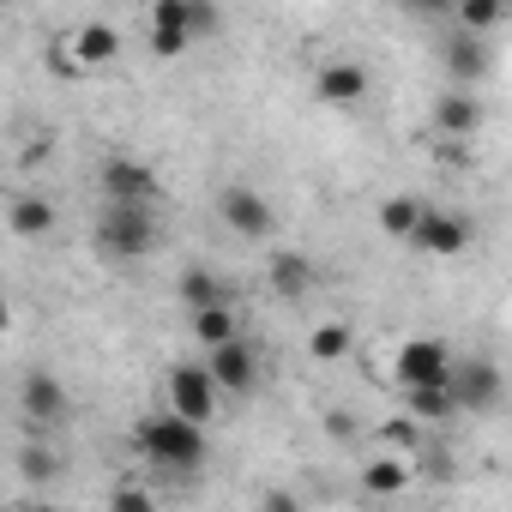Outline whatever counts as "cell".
Wrapping results in <instances>:
<instances>
[{"label": "cell", "mask_w": 512, "mask_h": 512, "mask_svg": "<svg viewBox=\"0 0 512 512\" xmlns=\"http://www.w3.org/2000/svg\"><path fill=\"white\" fill-rule=\"evenodd\" d=\"M133 452L145 464H157V470H199L211 446H205V422H187L175 410H157V416H145L133 428Z\"/></svg>", "instance_id": "6da1fadb"}, {"label": "cell", "mask_w": 512, "mask_h": 512, "mask_svg": "<svg viewBox=\"0 0 512 512\" xmlns=\"http://www.w3.org/2000/svg\"><path fill=\"white\" fill-rule=\"evenodd\" d=\"M97 253L103 260H115V266H133V260H151L157 253V217H151V205H103V217H97Z\"/></svg>", "instance_id": "7a4b0ae2"}, {"label": "cell", "mask_w": 512, "mask_h": 512, "mask_svg": "<svg viewBox=\"0 0 512 512\" xmlns=\"http://www.w3.org/2000/svg\"><path fill=\"white\" fill-rule=\"evenodd\" d=\"M446 392H452V410L458 416H488V410H500V392H506V380H500V368H494V356H452V368H446Z\"/></svg>", "instance_id": "3957f363"}, {"label": "cell", "mask_w": 512, "mask_h": 512, "mask_svg": "<svg viewBox=\"0 0 512 512\" xmlns=\"http://www.w3.org/2000/svg\"><path fill=\"white\" fill-rule=\"evenodd\" d=\"M163 392H169V410L175 416H187V422H211L217 416V380L205 374V362H175L169 374H163Z\"/></svg>", "instance_id": "277c9868"}, {"label": "cell", "mask_w": 512, "mask_h": 512, "mask_svg": "<svg viewBox=\"0 0 512 512\" xmlns=\"http://www.w3.org/2000/svg\"><path fill=\"white\" fill-rule=\"evenodd\" d=\"M217 217H223L241 241H272V229H278L272 199H266V193H253V187H241V181L217 193Z\"/></svg>", "instance_id": "5b68a950"}, {"label": "cell", "mask_w": 512, "mask_h": 512, "mask_svg": "<svg viewBox=\"0 0 512 512\" xmlns=\"http://www.w3.org/2000/svg\"><path fill=\"white\" fill-rule=\"evenodd\" d=\"M416 253H434V260H452V253H464L470 241H476V223L470 217H458V211H428L422 205V217H416V229L404 235Z\"/></svg>", "instance_id": "8992f818"}, {"label": "cell", "mask_w": 512, "mask_h": 512, "mask_svg": "<svg viewBox=\"0 0 512 512\" xmlns=\"http://www.w3.org/2000/svg\"><path fill=\"white\" fill-rule=\"evenodd\" d=\"M19 410H25L31 428H61V422L73 416V398H67V386H61L49 368H31L25 386H19Z\"/></svg>", "instance_id": "52a82bcc"}, {"label": "cell", "mask_w": 512, "mask_h": 512, "mask_svg": "<svg viewBox=\"0 0 512 512\" xmlns=\"http://www.w3.org/2000/svg\"><path fill=\"white\" fill-rule=\"evenodd\" d=\"M205 374L217 380V392H253V380H260V356H253L241 344V332H235V338L205 350Z\"/></svg>", "instance_id": "ba28073f"}, {"label": "cell", "mask_w": 512, "mask_h": 512, "mask_svg": "<svg viewBox=\"0 0 512 512\" xmlns=\"http://www.w3.org/2000/svg\"><path fill=\"white\" fill-rule=\"evenodd\" d=\"M157 193H163V181L145 163H133V157H109L103 163V199H115V205H157Z\"/></svg>", "instance_id": "9c48e42d"}, {"label": "cell", "mask_w": 512, "mask_h": 512, "mask_svg": "<svg viewBox=\"0 0 512 512\" xmlns=\"http://www.w3.org/2000/svg\"><path fill=\"white\" fill-rule=\"evenodd\" d=\"M398 386H446V368H452V350L440 338H410L398 350Z\"/></svg>", "instance_id": "30bf717a"}, {"label": "cell", "mask_w": 512, "mask_h": 512, "mask_svg": "<svg viewBox=\"0 0 512 512\" xmlns=\"http://www.w3.org/2000/svg\"><path fill=\"white\" fill-rule=\"evenodd\" d=\"M151 49L163 61H175V55L193 49V37H187V0H151Z\"/></svg>", "instance_id": "8fae6325"}, {"label": "cell", "mask_w": 512, "mask_h": 512, "mask_svg": "<svg viewBox=\"0 0 512 512\" xmlns=\"http://www.w3.org/2000/svg\"><path fill=\"white\" fill-rule=\"evenodd\" d=\"M314 97H320V103H338V109L362 103V97H368V67H356V61L320 67V73H314Z\"/></svg>", "instance_id": "7c38bea8"}, {"label": "cell", "mask_w": 512, "mask_h": 512, "mask_svg": "<svg viewBox=\"0 0 512 512\" xmlns=\"http://www.w3.org/2000/svg\"><path fill=\"white\" fill-rule=\"evenodd\" d=\"M446 73H452V85H482V79H488V37L452 31V43H446Z\"/></svg>", "instance_id": "4fadbf2b"}, {"label": "cell", "mask_w": 512, "mask_h": 512, "mask_svg": "<svg viewBox=\"0 0 512 512\" xmlns=\"http://www.w3.org/2000/svg\"><path fill=\"white\" fill-rule=\"evenodd\" d=\"M434 127L452 133V139H470V133L482 127V103L470 97V85H452V91L434 103Z\"/></svg>", "instance_id": "5bb4252c"}, {"label": "cell", "mask_w": 512, "mask_h": 512, "mask_svg": "<svg viewBox=\"0 0 512 512\" xmlns=\"http://www.w3.org/2000/svg\"><path fill=\"white\" fill-rule=\"evenodd\" d=\"M314 284H320V266L308 260V253H296V247L272 253V290H278V296H290V302H296V296H308Z\"/></svg>", "instance_id": "9a60e30c"}, {"label": "cell", "mask_w": 512, "mask_h": 512, "mask_svg": "<svg viewBox=\"0 0 512 512\" xmlns=\"http://www.w3.org/2000/svg\"><path fill=\"white\" fill-rule=\"evenodd\" d=\"M115 55H121V31H115V25L91 19V25L73 31V67H109Z\"/></svg>", "instance_id": "2e32d148"}, {"label": "cell", "mask_w": 512, "mask_h": 512, "mask_svg": "<svg viewBox=\"0 0 512 512\" xmlns=\"http://www.w3.org/2000/svg\"><path fill=\"white\" fill-rule=\"evenodd\" d=\"M410 464H416V458H368V464H362V488L380 494V500H386V494H404L410 476H416Z\"/></svg>", "instance_id": "e0dca14e"}, {"label": "cell", "mask_w": 512, "mask_h": 512, "mask_svg": "<svg viewBox=\"0 0 512 512\" xmlns=\"http://www.w3.org/2000/svg\"><path fill=\"white\" fill-rule=\"evenodd\" d=\"M193 338L211 350V344H223V338H235V308L229 302H205V308H193Z\"/></svg>", "instance_id": "ac0fdd59"}, {"label": "cell", "mask_w": 512, "mask_h": 512, "mask_svg": "<svg viewBox=\"0 0 512 512\" xmlns=\"http://www.w3.org/2000/svg\"><path fill=\"white\" fill-rule=\"evenodd\" d=\"M404 404H410L416 422H452V416H458L446 386H404Z\"/></svg>", "instance_id": "d6986e66"}, {"label": "cell", "mask_w": 512, "mask_h": 512, "mask_svg": "<svg viewBox=\"0 0 512 512\" xmlns=\"http://www.w3.org/2000/svg\"><path fill=\"white\" fill-rule=\"evenodd\" d=\"M452 13H458V31L488 37V31L506 19V0H452Z\"/></svg>", "instance_id": "ffe728a7"}, {"label": "cell", "mask_w": 512, "mask_h": 512, "mask_svg": "<svg viewBox=\"0 0 512 512\" xmlns=\"http://www.w3.org/2000/svg\"><path fill=\"white\" fill-rule=\"evenodd\" d=\"M7 223H13V235H49L55 229V205L49 199H13Z\"/></svg>", "instance_id": "44dd1931"}, {"label": "cell", "mask_w": 512, "mask_h": 512, "mask_svg": "<svg viewBox=\"0 0 512 512\" xmlns=\"http://www.w3.org/2000/svg\"><path fill=\"white\" fill-rule=\"evenodd\" d=\"M181 302H187V308H205V302H229V290H223L217 272L193 266V272H181Z\"/></svg>", "instance_id": "7402d4cb"}, {"label": "cell", "mask_w": 512, "mask_h": 512, "mask_svg": "<svg viewBox=\"0 0 512 512\" xmlns=\"http://www.w3.org/2000/svg\"><path fill=\"white\" fill-rule=\"evenodd\" d=\"M19 476L43 488V482H55V476H61V458H55L49 446H37V440H25V446H19Z\"/></svg>", "instance_id": "603a6c76"}, {"label": "cell", "mask_w": 512, "mask_h": 512, "mask_svg": "<svg viewBox=\"0 0 512 512\" xmlns=\"http://www.w3.org/2000/svg\"><path fill=\"white\" fill-rule=\"evenodd\" d=\"M416 217H422V199H410V193H398V199H386V205H380V229H386V235H398V241L416 229Z\"/></svg>", "instance_id": "cb8c5ba5"}, {"label": "cell", "mask_w": 512, "mask_h": 512, "mask_svg": "<svg viewBox=\"0 0 512 512\" xmlns=\"http://www.w3.org/2000/svg\"><path fill=\"white\" fill-rule=\"evenodd\" d=\"M308 350L320 356V362H338V356H350V326H314V338H308Z\"/></svg>", "instance_id": "d4e9b609"}, {"label": "cell", "mask_w": 512, "mask_h": 512, "mask_svg": "<svg viewBox=\"0 0 512 512\" xmlns=\"http://www.w3.org/2000/svg\"><path fill=\"white\" fill-rule=\"evenodd\" d=\"M217 31H223L217 0H187V37H193V43H205V37H217Z\"/></svg>", "instance_id": "484cf974"}, {"label": "cell", "mask_w": 512, "mask_h": 512, "mask_svg": "<svg viewBox=\"0 0 512 512\" xmlns=\"http://www.w3.org/2000/svg\"><path fill=\"white\" fill-rule=\"evenodd\" d=\"M109 506H121V512H145V506H151V494H145V488H115V494H109Z\"/></svg>", "instance_id": "4316f807"}, {"label": "cell", "mask_w": 512, "mask_h": 512, "mask_svg": "<svg viewBox=\"0 0 512 512\" xmlns=\"http://www.w3.org/2000/svg\"><path fill=\"white\" fill-rule=\"evenodd\" d=\"M404 7H410L416 19H446V13H452V0H404Z\"/></svg>", "instance_id": "83f0119b"}, {"label": "cell", "mask_w": 512, "mask_h": 512, "mask_svg": "<svg viewBox=\"0 0 512 512\" xmlns=\"http://www.w3.org/2000/svg\"><path fill=\"white\" fill-rule=\"evenodd\" d=\"M386 440H398V446H416V428H410V422H392V428H386Z\"/></svg>", "instance_id": "f1b7e54d"}, {"label": "cell", "mask_w": 512, "mask_h": 512, "mask_svg": "<svg viewBox=\"0 0 512 512\" xmlns=\"http://www.w3.org/2000/svg\"><path fill=\"white\" fill-rule=\"evenodd\" d=\"M13 326V308H7V296H0V332H7Z\"/></svg>", "instance_id": "f546056e"}]
</instances>
